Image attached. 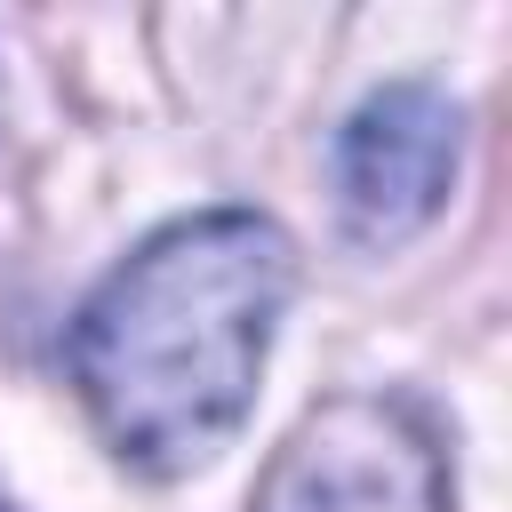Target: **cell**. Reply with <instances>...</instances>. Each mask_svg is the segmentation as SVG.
<instances>
[{"mask_svg": "<svg viewBox=\"0 0 512 512\" xmlns=\"http://www.w3.org/2000/svg\"><path fill=\"white\" fill-rule=\"evenodd\" d=\"M264 512H448L440 432L400 392H344L296 424Z\"/></svg>", "mask_w": 512, "mask_h": 512, "instance_id": "obj_2", "label": "cell"}, {"mask_svg": "<svg viewBox=\"0 0 512 512\" xmlns=\"http://www.w3.org/2000/svg\"><path fill=\"white\" fill-rule=\"evenodd\" d=\"M456 152H464V120L432 80H392L376 88L344 136H336V192H344V224L368 248H392L408 232H424L448 208L456 184Z\"/></svg>", "mask_w": 512, "mask_h": 512, "instance_id": "obj_3", "label": "cell"}, {"mask_svg": "<svg viewBox=\"0 0 512 512\" xmlns=\"http://www.w3.org/2000/svg\"><path fill=\"white\" fill-rule=\"evenodd\" d=\"M0 512H8V504H0Z\"/></svg>", "mask_w": 512, "mask_h": 512, "instance_id": "obj_4", "label": "cell"}, {"mask_svg": "<svg viewBox=\"0 0 512 512\" xmlns=\"http://www.w3.org/2000/svg\"><path fill=\"white\" fill-rule=\"evenodd\" d=\"M288 288L296 248L256 208L176 216L96 280L72 320V384L128 472L184 480L248 424Z\"/></svg>", "mask_w": 512, "mask_h": 512, "instance_id": "obj_1", "label": "cell"}]
</instances>
